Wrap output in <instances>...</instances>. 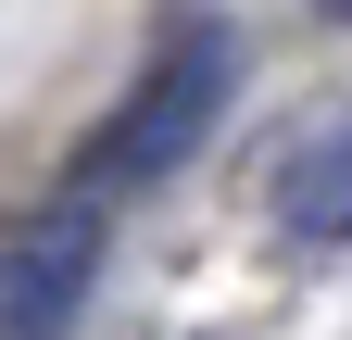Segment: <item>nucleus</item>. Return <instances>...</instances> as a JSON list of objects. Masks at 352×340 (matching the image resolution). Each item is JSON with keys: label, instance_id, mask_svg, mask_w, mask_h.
Masks as SVG:
<instances>
[{"label": "nucleus", "instance_id": "nucleus-1", "mask_svg": "<svg viewBox=\"0 0 352 340\" xmlns=\"http://www.w3.org/2000/svg\"><path fill=\"white\" fill-rule=\"evenodd\" d=\"M214 101H227V38L189 25L139 89L113 101V126L88 139V189H139V177H164V164H189L201 126H214Z\"/></svg>", "mask_w": 352, "mask_h": 340}, {"label": "nucleus", "instance_id": "nucleus-4", "mask_svg": "<svg viewBox=\"0 0 352 340\" xmlns=\"http://www.w3.org/2000/svg\"><path fill=\"white\" fill-rule=\"evenodd\" d=\"M315 13H340V25H352V0H315Z\"/></svg>", "mask_w": 352, "mask_h": 340}, {"label": "nucleus", "instance_id": "nucleus-2", "mask_svg": "<svg viewBox=\"0 0 352 340\" xmlns=\"http://www.w3.org/2000/svg\"><path fill=\"white\" fill-rule=\"evenodd\" d=\"M88 277H101V215L88 202H25L0 215V340H63Z\"/></svg>", "mask_w": 352, "mask_h": 340}, {"label": "nucleus", "instance_id": "nucleus-3", "mask_svg": "<svg viewBox=\"0 0 352 340\" xmlns=\"http://www.w3.org/2000/svg\"><path fill=\"white\" fill-rule=\"evenodd\" d=\"M277 227L289 240H352V126H327V139H302L277 164Z\"/></svg>", "mask_w": 352, "mask_h": 340}]
</instances>
